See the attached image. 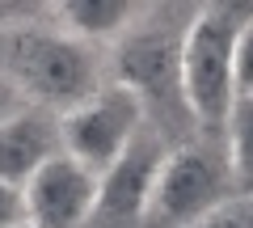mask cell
Returning <instances> with one entry per match:
<instances>
[{"label":"cell","instance_id":"1","mask_svg":"<svg viewBox=\"0 0 253 228\" xmlns=\"http://www.w3.org/2000/svg\"><path fill=\"white\" fill-rule=\"evenodd\" d=\"M0 72L30 97V106L68 114L101 89V55L51 21H17L0 30Z\"/></svg>","mask_w":253,"mask_h":228},{"label":"cell","instance_id":"2","mask_svg":"<svg viewBox=\"0 0 253 228\" xmlns=\"http://www.w3.org/2000/svg\"><path fill=\"white\" fill-rule=\"evenodd\" d=\"M253 9L245 4H203L194 9L181 43V97L186 114L203 131H224L236 101L232 81V51L245 17Z\"/></svg>","mask_w":253,"mask_h":228},{"label":"cell","instance_id":"3","mask_svg":"<svg viewBox=\"0 0 253 228\" xmlns=\"http://www.w3.org/2000/svg\"><path fill=\"white\" fill-rule=\"evenodd\" d=\"M190 17L194 13L144 9V17L110 46L114 85L135 93L144 114L148 110H156L161 119L186 114V97H181V43H186Z\"/></svg>","mask_w":253,"mask_h":228},{"label":"cell","instance_id":"4","mask_svg":"<svg viewBox=\"0 0 253 228\" xmlns=\"http://www.w3.org/2000/svg\"><path fill=\"white\" fill-rule=\"evenodd\" d=\"M144 119L148 114L135 93H126L123 85L110 81L89 101H81L76 110H68L59 119V144L72 161H81L84 169H93L101 178L144 136Z\"/></svg>","mask_w":253,"mask_h":228},{"label":"cell","instance_id":"5","mask_svg":"<svg viewBox=\"0 0 253 228\" xmlns=\"http://www.w3.org/2000/svg\"><path fill=\"white\" fill-rule=\"evenodd\" d=\"M232 174L228 161H219L207 148H173L165 156L161 174H156V190H152V207L148 216L161 220L165 228H194L219 211L232 199Z\"/></svg>","mask_w":253,"mask_h":228},{"label":"cell","instance_id":"6","mask_svg":"<svg viewBox=\"0 0 253 228\" xmlns=\"http://www.w3.org/2000/svg\"><path fill=\"white\" fill-rule=\"evenodd\" d=\"M165 156H169V148L161 144V136L144 131L126 148L123 161L110 165L97 178V207H93L89 228H139L144 224Z\"/></svg>","mask_w":253,"mask_h":228},{"label":"cell","instance_id":"7","mask_svg":"<svg viewBox=\"0 0 253 228\" xmlns=\"http://www.w3.org/2000/svg\"><path fill=\"white\" fill-rule=\"evenodd\" d=\"M26 220L34 228H89L97 207V174L59 152L26 186Z\"/></svg>","mask_w":253,"mask_h":228},{"label":"cell","instance_id":"8","mask_svg":"<svg viewBox=\"0 0 253 228\" xmlns=\"http://www.w3.org/2000/svg\"><path fill=\"white\" fill-rule=\"evenodd\" d=\"M63 152L59 123H51L42 110H26L21 119L0 127V182L26 186L46 161Z\"/></svg>","mask_w":253,"mask_h":228},{"label":"cell","instance_id":"9","mask_svg":"<svg viewBox=\"0 0 253 228\" xmlns=\"http://www.w3.org/2000/svg\"><path fill=\"white\" fill-rule=\"evenodd\" d=\"M144 17V4L131 0H59L46 9V21L84 46H114Z\"/></svg>","mask_w":253,"mask_h":228},{"label":"cell","instance_id":"10","mask_svg":"<svg viewBox=\"0 0 253 228\" xmlns=\"http://www.w3.org/2000/svg\"><path fill=\"white\" fill-rule=\"evenodd\" d=\"M228 139V174L236 194H253V97H236L224 123Z\"/></svg>","mask_w":253,"mask_h":228},{"label":"cell","instance_id":"11","mask_svg":"<svg viewBox=\"0 0 253 228\" xmlns=\"http://www.w3.org/2000/svg\"><path fill=\"white\" fill-rule=\"evenodd\" d=\"M232 81H236V97H253V13L245 17L241 34H236V51H232Z\"/></svg>","mask_w":253,"mask_h":228},{"label":"cell","instance_id":"12","mask_svg":"<svg viewBox=\"0 0 253 228\" xmlns=\"http://www.w3.org/2000/svg\"><path fill=\"white\" fill-rule=\"evenodd\" d=\"M194 228H253V194H232L219 211H211Z\"/></svg>","mask_w":253,"mask_h":228},{"label":"cell","instance_id":"13","mask_svg":"<svg viewBox=\"0 0 253 228\" xmlns=\"http://www.w3.org/2000/svg\"><path fill=\"white\" fill-rule=\"evenodd\" d=\"M17 224H26V190L0 182V228H17Z\"/></svg>","mask_w":253,"mask_h":228},{"label":"cell","instance_id":"14","mask_svg":"<svg viewBox=\"0 0 253 228\" xmlns=\"http://www.w3.org/2000/svg\"><path fill=\"white\" fill-rule=\"evenodd\" d=\"M26 110H34V106H30V97H26V93H21L4 72H0V127L13 123V119H21Z\"/></svg>","mask_w":253,"mask_h":228},{"label":"cell","instance_id":"15","mask_svg":"<svg viewBox=\"0 0 253 228\" xmlns=\"http://www.w3.org/2000/svg\"><path fill=\"white\" fill-rule=\"evenodd\" d=\"M17 228H34V224H30V220H26V224H17Z\"/></svg>","mask_w":253,"mask_h":228}]
</instances>
